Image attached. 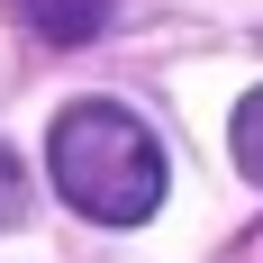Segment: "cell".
I'll return each instance as SVG.
<instances>
[{
    "label": "cell",
    "instance_id": "277c9868",
    "mask_svg": "<svg viewBox=\"0 0 263 263\" xmlns=\"http://www.w3.org/2000/svg\"><path fill=\"white\" fill-rule=\"evenodd\" d=\"M27 218V182H18V163L0 155V227H18Z\"/></svg>",
    "mask_w": 263,
    "mask_h": 263
},
{
    "label": "cell",
    "instance_id": "7a4b0ae2",
    "mask_svg": "<svg viewBox=\"0 0 263 263\" xmlns=\"http://www.w3.org/2000/svg\"><path fill=\"white\" fill-rule=\"evenodd\" d=\"M18 9L27 36H46V46H91L109 18H118V0H9Z\"/></svg>",
    "mask_w": 263,
    "mask_h": 263
},
{
    "label": "cell",
    "instance_id": "6da1fadb",
    "mask_svg": "<svg viewBox=\"0 0 263 263\" xmlns=\"http://www.w3.org/2000/svg\"><path fill=\"white\" fill-rule=\"evenodd\" d=\"M46 173L64 191V209H82L91 227H145L163 209V182H173L155 127L118 100H73L64 109L54 136H46Z\"/></svg>",
    "mask_w": 263,
    "mask_h": 263
},
{
    "label": "cell",
    "instance_id": "3957f363",
    "mask_svg": "<svg viewBox=\"0 0 263 263\" xmlns=\"http://www.w3.org/2000/svg\"><path fill=\"white\" fill-rule=\"evenodd\" d=\"M227 155H236L245 182H263V91H245L236 118H227Z\"/></svg>",
    "mask_w": 263,
    "mask_h": 263
}]
</instances>
